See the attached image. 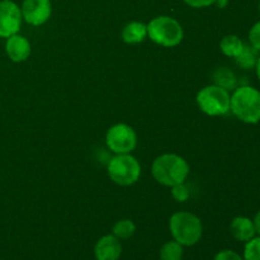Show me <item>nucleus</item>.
<instances>
[{
	"label": "nucleus",
	"mask_w": 260,
	"mask_h": 260,
	"mask_svg": "<svg viewBox=\"0 0 260 260\" xmlns=\"http://www.w3.org/2000/svg\"><path fill=\"white\" fill-rule=\"evenodd\" d=\"M189 164L177 154H162L154 160L151 173L154 179L165 187L184 183L189 175Z\"/></svg>",
	"instance_id": "nucleus-1"
},
{
	"label": "nucleus",
	"mask_w": 260,
	"mask_h": 260,
	"mask_svg": "<svg viewBox=\"0 0 260 260\" xmlns=\"http://www.w3.org/2000/svg\"><path fill=\"white\" fill-rule=\"evenodd\" d=\"M230 111L246 124L260 122V91L250 85L236 86L231 94Z\"/></svg>",
	"instance_id": "nucleus-2"
},
{
	"label": "nucleus",
	"mask_w": 260,
	"mask_h": 260,
	"mask_svg": "<svg viewBox=\"0 0 260 260\" xmlns=\"http://www.w3.org/2000/svg\"><path fill=\"white\" fill-rule=\"evenodd\" d=\"M169 230L173 239L183 246H193L203 235V223L197 215L179 211L170 216Z\"/></svg>",
	"instance_id": "nucleus-3"
},
{
	"label": "nucleus",
	"mask_w": 260,
	"mask_h": 260,
	"mask_svg": "<svg viewBox=\"0 0 260 260\" xmlns=\"http://www.w3.org/2000/svg\"><path fill=\"white\" fill-rule=\"evenodd\" d=\"M147 37L162 47H175L184 37L180 23L169 15H160L147 24Z\"/></svg>",
	"instance_id": "nucleus-4"
},
{
	"label": "nucleus",
	"mask_w": 260,
	"mask_h": 260,
	"mask_svg": "<svg viewBox=\"0 0 260 260\" xmlns=\"http://www.w3.org/2000/svg\"><path fill=\"white\" fill-rule=\"evenodd\" d=\"M109 178L121 187H129L141 177V164L131 154H116L107 167Z\"/></svg>",
	"instance_id": "nucleus-5"
},
{
	"label": "nucleus",
	"mask_w": 260,
	"mask_h": 260,
	"mask_svg": "<svg viewBox=\"0 0 260 260\" xmlns=\"http://www.w3.org/2000/svg\"><path fill=\"white\" fill-rule=\"evenodd\" d=\"M196 102L198 108L207 116H225L230 112L231 94L226 89L212 84L198 91Z\"/></svg>",
	"instance_id": "nucleus-6"
},
{
	"label": "nucleus",
	"mask_w": 260,
	"mask_h": 260,
	"mask_svg": "<svg viewBox=\"0 0 260 260\" xmlns=\"http://www.w3.org/2000/svg\"><path fill=\"white\" fill-rule=\"evenodd\" d=\"M106 145L114 154H131L137 146L136 131L129 124H113L106 134Z\"/></svg>",
	"instance_id": "nucleus-7"
},
{
	"label": "nucleus",
	"mask_w": 260,
	"mask_h": 260,
	"mask_svg": "<svg viewBox=\"0 0 260 260\" xmlns=\"http://www.w3.org/2000/svg\"><path fill=\"white\" fill-rule=\"evenodd\" d=\"M22 12L13 0H0V38H8L19 32Z\"/></svg>",
	"instance_id": "nucleus-8"
},
{
	"label": "nucleus",
	"mask_w": 260,
	"mask_h": 260,
	"mask_svg": "<svg viewBox=\"0 0 260 260\" xmlns=\"http://www.w3.org/2000/svg\"><path fill=\"white\" fill-rule=\"evenodd\" d=\"M22 18L25 23L35 27L45 24L51 17V0H24L20 7Z\"/></svg>",
	"instance_id": "nucleus-9"
},
{
	"label": "nucleus",
	"mask_w": 260,
	"mask_h": 260,
	"mask_svg": "<svg viewBox=\"0 0 260 260\" xmlns=\"http://www.w3.org/2000/svg\"><path fill=\"white\" fill-rule=\"evenodd\" d=\"M5 52L13 62L18 63L28 60L30 52H32V47H30V42L28 41V38L19 35V33H15V35L7 38Z\"/></svg>",
	"instance_id": "nucleus-10"
},
{
	"label": "nucleus",
	"mask_w": 260,
	"mask_h": 260,
	"mask_svg": "<svg viewBox=\"0 0 260 260\" xmlns=\"http://www.w3.org/2000/svg\"><path fill=\"white\" fill-rule=\"evenodd\" d=\"M122 254V245L119 239L112 235H104L96 241L94 246L95 260H118Z\"/></svg>",
	"instance_id": "nucleus-11"
},
{
	"label": "nucleus",
	"mask_w": 260,
	"mask_h": 260,
	"mask_svg": "<svg viewBox=\"0 0 260 260\" xmlns=\"http://www.w3.org/2000/svg\"><path fill=\"white\" fill-rule=\"evenodd\" d=\"M230 233L234 239L241 243H246L256 235L253 220L245 216H238L231 221Z\"/></svg>",
	"instance_id": "nucleus-12"
},
{
	"label": "nucleus",
	"mask_w": 260,
	"mask_h": 260,
	"mask_svg": "<svg viewBox=\"0 0 260 260\" xmlns=\"http://www.w3.org/2000/svg\"><path fill=\"white\" fill-rule=\"evenodd\" d=\"M122 40L127 45H137V43L144 42L147 38V24L142 22L127 23L122 29Z\"/></svg>",
	"instance_id": "nucleus-13"
},
{
	"label": "nucleus",
	"mask_w": 260,
	"mask_h": 260,
	"mask_svg": "<svg viewBox=\"0 0 260 260\" xmlns=\"http://www.w3.org/2000/svg\"><path fill=\"white\" fill-rule=\"evenodd\" d=\"M244 46H245V43H244V41L239 36L228 35L221 40L220 50L228 57L235 58L243 51Z\"/></svg>",
	"instance_id": "nucleus-14"
},
{
	"label": "nucleus",
	"mask_w": 260,
	"mask_h": 260,
	"mask_svg": "<svg viewBox=\"0 0 260 260\" xmlns=\"http://www.w3.org/2000/svg\"><path fill=\"white\" fill-rule=\"evenodd\" d=\"M212 78L215 85L221 86V88L226 89L229 91L234 90L238 85V79H236L235 73L229 68H218L213 73Z\"/></svg>",
	"instance_id": "nucleus-15"
},
{
	"label": "nucleus",
	"mask_w": 260,
	"mask_h": 260,
	"mask_svg": "<svg viewBox=\"0 0 260 260\" xmlns=\"http://www.w3.org/2000/svg\"><path fill=\"white\" fill-rule=\"evenodd\" d=\"M258 51L255 48L251 47L250 45L244 46L243 51L239 53L235 57V62L239 68L244 69V70H251V69H255L256 61H258Z\"/></svg>",
	"instance_id": "nucleus-16"
},
{
	"label": "nucleus",
	"mask_w": 260,
	"mask_h": 260,
	"mask_svg": "<svg viewBox=\"0 0 260 260\" xmlns=\"http://www.w3.org/2000/svg\"><path fill=\"white\" fill-rule=\"evenodd\" d=\"M159 255L161 260H182L183 255H184L183 245H180V244L175 240L167 241V243L160 248Z\"/></svg>",
	"instance_id": "nucleus-17"
},
{
	"label": "nucleus",
	"mask_w": 260,
	"mask_h": 260,
	"mask_svg": "<svg viewBox=\"0 0 260 260\" xmlns=\"http://www.w3.org/2000/svg\"><path fill=\"white\" fill-rule=\"evenodd\" d=\"M136 233V225L132 220L124 218V220L117 221L112 229V234L119 240H126V239L132 238Z\"/></svg>",
	"instance_id": "nucleus-18"
},
{
	"label": "nucleus",
	"mask_w": 260,
	"mask_h": 260,
	"mask_svg": "<svg viewBox=\"0 0 260 260\" xmlns=\"http://www.w3.org/2000/svg\"><path fill=\"white\" fill-rule=\"evenodd\" d=\"M244 260H260V236H254L244 246Z\"/></svg>",
	"instance_id": "nucleus-19"
},
{
	"label": "nucleus",
	"mask_w": 260,
	"mask_h": 260,
	"mask_svg": "<svg viewBox=\"0 0 260 260\" xmlns=\"http://www.w3.org/2000/svg\"><path fill=\"white\" fill-rule=\"evenodd\" d=\"M170 188H172V197L174 198L177 202L184 203L185 201L189 200L190 192H189V188H188L187 184H185V182L179 183V184H175Z\"/></svg>",
	"instance_id": "nucleus-20"
},
{
	"label": "nucleus",
	"mask_w": 260,
	"mask_h": 260,
	"mask_svg": "<svg viewBox=\"0 0 260 260\" xmlns=\"http://www.w3.org/2000/svg\"><path fill=\"white\" fill-rule=\"evenodd\" d=\"M249 45L260 52V20L249 30Z\"/></svg>",
	"instance_id": "nucleus-21"
},
{
	"label": "nucleus",
	"mask_w": 260,
	"mask_h": 260,
	"mask_svg": "<svg viewBox=\"0 0 260 260\" xmlns=\"http://www.w3.org/2000/svg\"><path fill=\"white\" fill-rule=\"evenodd\" d=\"M213 260H244L240 254H238L234 250H221L216 254L215 259Z\"/></svg>",
	"instance_id": "nucleus-22"
},
{
	"label": "nucleus",
	"mask_w": 260,
	"mask_h": 260,
	"mask_svg": "<svg viewBox=\"0 0 260 260\" xmlns=\"http://www.w3.org/2000/svg\"><path fill=\"white\" fill-rule=\"evenodd\" d=\"M183 2H184L187 5H189V7L200 9V8H207V7H211V5L216 4L217 0H183Z\"/></svg>",
	"instance_id": "nucleus-23"
},
{
	"label": "nucleus",
	"mask_w": 260,
	"mask_h": 260,
	"mask_svg": "<svg viewBox=\"0 0 260 260\" xmlns=\"http://www.w3.org/2000/svg\"><path fill=\"white\" fill-rule=\"evenodd\" d=\"M253 222H254V228H255L256 235L260 236V210L256 212V215L254 216Z\"/></svg>",
	"instance_id": "nucleus-24"
},
{
	"label": "nucleus",
	"mask_w": 260,
	"mask_h": 260,
	"mask_svg": "<svg viewBox=\"0 0 260 260\" xmlns=\"http://www.w3.org/2000/svg\"><path fill=\"white\" fill-rule=\"evenodd\" d=\"M255 71H256V76H258V79L260 80V56L258 57V61H256Z\"/></svg>",
	"instance_id": "nucleus-25"
},
{
	"label": "nucleus",
	"mask_w": 260,
	"mask_h": 260,
	"mask_svg": "<svg viewBox=\"0 0 260 260\" xmlns=\"http://www.w3.org/2000/svg\"><path fill=\"white\" fill-rule=\"evenodd\" d=\"M259 12H260V2H259Z\"/></svg>",
	"instance_id": "nucleus-26"
}]
</instances>
